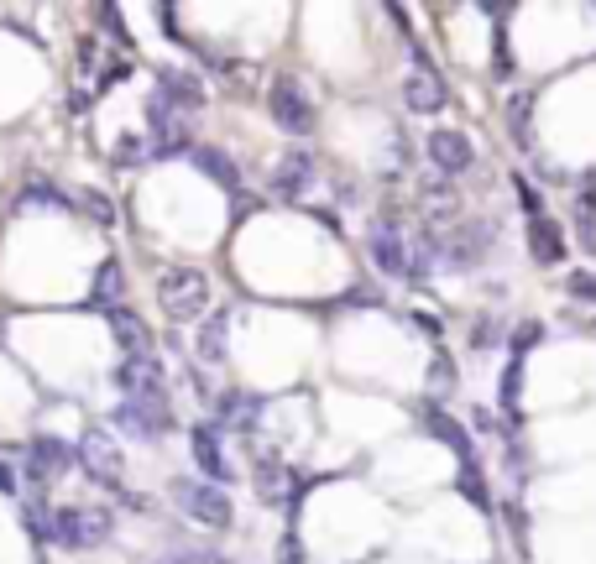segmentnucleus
<instances>
[{"instance_id": "nucleus-13", "label": "nucleus", "mask_w": 596, "mask_h": 564, "mask_svg": "<svg viewBox=\"0 0 596 564\" xmlns=\"http://www.w3.org/2000/svg\"><path fill=\"white\" fill-rule=\"evenodd\" d=\"M403 105L414 110V115H434V110H445V84L434 68H414V74L403 79Z\"/></svg>"}, {"instance_id": "nucleus-26", "label": "nucleus", "mask_w": 596, "mask_h": 564, "mask_svg": "<svg viewBox=\"0 0 596 564\" xmlns=\"http://www.w3.org/2000/svg\"><path fill=\"white\" fill-rule=\"evenodd\" d=\"M147 152H142V136H116V147H110V162H116V168H136V162H142Z\"/></svg>"}, {"instance_id": "nucleus-22", "label": "nucleus", "mask_w": 596, "mask_h": 564, "mask_svg": "<svg viewBox=\"0 0 596 564\" xmlns=\"http://www.w3.org/2000/svg\"><path fill=\"white\" fill-rule=\"evenodd\" d=\"M518 387H523V356L508 361V371H502V387H497V408L508 413V418H518Z\"/></svg>"}, {"instance_id": "nucleus-23", "label": "nucleus", "mask_w": 596, "mask_h": 564, "mask_svg": "<svg viewBox=\"0 0 596 564\" xmlns=\"http://www.w3.org/2000/svg\"><path fill=\"white\" fill-rule=\"evenodd\" d=\"M16 209H68V199L58 194L53 183H27V188H21V199H16Z\"/></svg>"}, {"instance_id": "nucleus-4", "label": "nucleus", "mask_w": 596, "mask_h": 564, "mask_svg": "<svg viewBox=\"0 0 596 564\" xmlns=\"http://www.w3.org/2000/svg\"><path fill=\"white\" fill-rule=\"evenodd\" d=\"M79 465H84L100 486L121 491L126 455H121V444H116V434H110V429H84V439H79Z\"/></svg>"}, {"instance_id": "nucleus-1", "label": "nucleus", "mask_w": 596, "mask_h": 564, "mask_svg": "<svg viewBox=\"0 0 596 564\" xmlns=\"http://www.w3.org/2000/svg\"><path fill=\"white\" fill-rule=\"evenodd\" d=\"M157 298H163V314L168 319H204V309H210V277H204L199 267H173L157 277Z\"/></svg>"}, {"instance_id": "nucleus-5", "label": "nucleus", "mask_w": 596, "mask_h": 564, "mask_svg": "<svg viewBox=\"0 0 596 564\" xmlns=\"http://www.w3.org/2000/svg\"><path fill=\"white\" fill-rule=\"evenodd\" d=\"M173 502L194 517L199 528H231V497L220 486H204V481H173Z\"/></svg>"}, {"instance_id": "nucleus-21", "label": "nucleus", "mask_w": 596, "mask_h": 564, "mask_svg": "<svg viewBox=\"0 0 596 564\" xmlns=\"http://www.w3.org/2000/svg\"><path fill=\"white\" fill-rule=\"evenodd\" d=\"M189 157H194V168H199L204 178H215V183L225 188V194H241V173H236V162L225 157L220 147H194Z\"/></svg>"}, {"instance_id": "nucleus-15", "label": "nucleus", "mask_w": 596, "mask_h": 564, "mask_svg": "<svg viewBox=\"0 0 596 564\" xmlns=\"http://www.w3.org/2000/svg\"><path fill=\"white\" fill-rule=\"evenodd\" d=\"M257 497H262L267 507H288V502H298V481H293V470L278 465V460H262V465H257Z\"/></svg>"}, {"instance_id": "nucleus-19", "label": "nucleus", "mask_w": 596, "mask_h": 564, "mask_svg": "<svg viewBox=\"0 0 596 564\" xmlns=\"http://www.w3.org/2000/svg\"><path fill=\"white\" fill-rule=\"evenodd\" d=\"M220 423H225V429H257V423H262V397H251V392H225L220 397Z\"/></svg>"}, {"instance_id": "nucleus-25", "label": "nucleus", "mask_w": 596, "mask_h": 564, "mask_svg": "<svg viewBox=\"0 0 596 564\" xmlns=\"http://www.w3.org/2000/svg\"><path fill=\"white\" fill-rule=\"evenodd\" d=\"M455 486H461V497H466V502H476L481 512H492V491H487V481H481V470H476V465H461V481H455Z\"/></svg>"}, {"instance_id": "nucleus-16", "label": "nucleus", "mask_w": 596, "mask_h": 564, "mask_svg": "<svg viewBox=\"0 0 596 564\" xmlns=\"http://www.w3.org/2000/svg\"><path fill=\"white\" fill-rule=\"evenodd\" d=\"M424 423H429V434L440 439L455 460H461V465H471V434H466V423H455L445 408H424Z\"/></svg>"}, {"instance_id": "nucleus-27", "label": "nucleus", "mask_w": 596, "mask_h": 564, "mask_svg": "<svg viewBox=\"0 0 596 564\" xmlns=\"http://www.w3.org/2000/svg\"><path fill=\"white\" fill-rule=\"evenodd\" d=\"M539 340H544V324L539 319H523V329H513V356H529Z\"/></svg>"}, {"instance_id": "nucleus-7", "label": "nucleus", "mask_w": 596, "mask_h": 564, "mask_svg": "<svg viewBox=\"0 0 596 564\" xmlns=\"http://www.w3.org/2000/svg\"><path fill=\"white\" fill-rule=\"evenodd\" d=\"M74 460H79L74 444H63V439H53V434H37V439H32V450H27V481L42 491L48 481H58Z\"/></svg>"}, {"instance_id": "nucleus-18", "label": "nucleus", "mask_w": 596, "mask_h": 564, "mask_svg": "<svg viewBox=\"0 0 596 564\" xmlns=\"http://www.w3.org/2000/svg\"><path fill=\"white\" fill-rule=\"evenodd\" d=\"M110 335L121 340L126 356H152V329L136 319L131 309H110Z\"/></svg>"}, {"instance_id": "nucleus-36", "label": "nucleus", "mask_w": 596, "mask_h": 564, "mask_svg": "<svg viewBox=\"0 0 596 564\" xmlns=\"http://www.w3.org/2000/svg\"><path fill=\"white\" fill-rule=\"evenodd\" d=\"M152 564H189V559H178V554H168V559H152Z\"/></svg>"}, {"instance_id": "nucleus-24", "label": "nucleus", "mask_w": 596, "mask_h": 564, "mask_svg": "<svg viewBox=\"0 0 596 564\" xmlns=\"http://www.w3.org/2000/svg\"><path fill=\"white\" fill-rule=\"evenodd\" d=\"M126 293V272H121V262H105L100 272H95V303H116Z\"/></svg>"}, {"instance_id": "nucleus-9", "label": "nucleus", "mask_w": 596, "mask_h": 564, "mask_svg": "<svg viewBox=\"0 0 596 564\" xmlns=\"http://www.w3.org/2000/svg\"><path fill=\"white\" fill-rule=\"evenodd\" d=\"M110 382L126 397H168L163 392V361H152V356H121L116 371H110Z\"/></svg>"}, {"instance_id": "nucleus-6", "label": "nucleus", "mask_w": 596, "mask_h": 564, "mask_svg": "<svg viewBox=\"0 0 596 564\" xmlns=\"http://www.w3.org/2000/svg\"><path fill=\"white\" fill-rule=\"evenodd\" d=\"M116 423L136 439H157L173 429V408H168V397H126L116 408Z\"/></svg>"}, {"instance_id": "nucleus-3", "label": "nucleus", "mask_w": 596, "mask_h": 564, "mask_svg": "<svg viewBox=\"0 0 596 564\" xmlns=\"http://www.w3.org/2000/svg\"><path fill=\"white\" fill-rule=\"evenodd\" d=\"M267 110H272V121H278V131H288V136H309V131L319 126L309 94H304V84H298L293 74H278V79H272Z\"/></svg>"}, {"instance_id": "nucleus-29", "label": "nucleus", "mask_w": 596, "mask_h": 564, "mask_svg": "<svg viewBox=\"0 0 596 564\" xmlns=\"http://www.w3.org/2000/svg\"><path fill=\"white\" fill-rule=\"evenodd\" d=\"M21 517H27V533H32V538H53V512H42V507H27Z\"/></svg>"}, {"instance_id": "nucleus-2", "label": "nucleus", "mask_w": 596, "mask_h": 564, "mask_svg": "<svg viewBox=\"0 0 596 564\" xmlns=\"http://www.w3.org/2000/svg\"><path fill=\"white\" fill-rule=\"evenodd\" d=\"M110 512L105 507H58L53 512V544L68 554H89L110 538Z\"/></svg>"}, {"instance_id": "nucleus-28", "label": "nucleus", "mask_w": 596, "mask_h": 564, "mask_svg": "<svg viewBox=\"0 0 596 564\" xmlns=\"http://www.w3.org/2000/svg\"><path fill=\"white\" fill-rule=\"evenodd\" d=\"M565 288H570V298L596 303V277H591V272H570V277H565Z\"/></svg>"}, {"instance_id": "nucleus-20", "label": "nucleus", "mask_w": 596, "mask_h": 564, "mask_svg": "<svg viewBox=\"0 0 596 564\" xmlns=\"http://www.w3.org/2000/svg\"><path fill=\"white\" fill-rule=\"evenodd\" d=\"M157 89L168 94V100H178V105H204V84L189 74V68H178V63H168V68H157Z\"/></svg>"}, {"instance_id": "nucleus-35", "label": "nucleus", "mask_w": 596, "mask_h": 564, "mask_svg": "<svg viewBox=\"0 0 596 564\" xmlns=\"http://www.w3.org/2000/svg\"><path fill=\"white\" fill-rule=\"evenodd\" d=\"M0 491H6V497H11V491H16V470H11L6 460H0Z\"/></svg>"}, {"instance_id": "nucleus-37", "label": "nucleus", "mask_w": 596, "mask_h": 564, "mask_svg": "<svg viewBox=\"0 0 596 564\" xmlns=\"http://www.w3.org/2000/svg\"><path fill=\"white\" fill-rule=\"evenodd\" d=\"M0 340H6V324H0Z\"/></svg>"}, {"instance_id": "nucleus-31", "label": "nucleus", "mask_w": 596, "mask_h": 564, "mask_svg": "<svg viewBox=\"0 0 596 564\" xmlns=\"http://www.w3.org/2000/svg\"><path fill=\"white\" fill-rule=\"evenodd\" d=\"M278 564H304V544H298V533H283V544H278Z\"/></svg>"}, {"instance_id": "nucleus-30", "label": "nucleus", "mask_w": 596, "mask_h": 564, "mask_svg": "<svg viewBox=\"0 0 596 564\" xmlns=\"http://www.w3.org/2000/svg\"><path fill=\"white\" fill-rule=\"evenodd\" d=\"M79 204H84L95 220H105V225H110V215H116V209H110V199H105V194H95V188H84V194H79Z\"/></svg>"}, {"instance_id": "nucleus-14", "label": "nucleus", "mask_w": 596, "mask_h": 564, "mask_svg": "<svg viewBox=\"0 0 596 564\" xmlns=\"http://www.w3.org/2000/svg\"><path fill=\"white\" fill-rule=\"evenodd\" d=\"M309 178H314V157H309L304 147H293V152H283L278 168H272V194L298 199V194L309 188Z\"/></svg>"}, {"instance_id": "nucleus-34", "label": "nucleus", "mask_w": 596, "mask_h": 564, "mask_svg": "<svg viewBox=\"0 0 596 564\" xmlns=\"http://www.w3.org/2000/svg\"><path fill=\"white\" fill-rule=\"evenodd\" d=\"M429 382H440V387H450V382H455V371L445 366V356H440V366H429Z\"/></svg>"}, {"instance_id": "nucleus-12", "label": "nucleus", "mask_w": 596, "mask_h": 564, "mask_svg": "<svg viewBox=\"0 0 596 564\" xmlns=\"http://www.w3.org/2000/svg\"><path fill=\"white\" fill-rule=\"evenodd\" d=\"M225 350H231V314L215 309L199 319V335H194V356L204 366H225Z\"/></svg>"}, {"instance_id": "nucleus-11", "label": "nucleus", "mask_w": 596, "mask_h": 564, "mask_svg": "<svg viewBox=\"0 0 596 564\" xmlns=\"http://www.w3.org/2000/svg\"><path fill=\"white\" fill-rule=\"evenodd\" d=\"M189 450H194V465L204 470V481H210V486H225V481L236 476L231 460H225V450H220V434L215 429L194 423V429H189Z\"/></svg>"}, {"instance_id": "nucleus-8", "label": "nucleus", "mask_w": 596, "mask_h": 564, "mask_svg": "<svg viewBox=\"0 0 596 564\" xmlns=\"http://www.w3.org/2000/svg\"><path fill=\"white\" fill-rule=\"evenodd\" d=\"M366 246H372V262L382 277H408V241H403V230L393 220H372V230H366Z\"/></svg>"}, {"instance_id": "nucleus-17", "label": "nucleus", "mask_w": 596, "mask_h": 564, "mask_svg": "<svg viewBox=\"0 0 596 564\" xmlns=\"http://www.w3.org/2000/svg\"><path fill=\"white\" fill-rule=\"evenodd\" d=\"M529 256H534L539 267H560V256H565V235H560V225L549 220V215L529 220Z\"/></svg>"}, {"instance_id": "nucleus-33", "label": "nucleus", "mask_w": 596, "mask_h": 564, "mask_svg": "<svg viewBox=\"0 0 596 564\" xmlns=\"http://www.w3.org/2000/svg\"><path fill=\"white\" fill-rule=\"evenodd\" d=\"M497 335H502L497 324H476V329H471V345H497Z\"/></svg>"}, {"instance_id": "nucleus-10", "label": "nucleus", "mask_w": 596, "mask_h": 564, "mask_svg": "<svg viewBox=\"0 0 596 564\" xmlns=\"http://www.w3.org/2000/svg\"><path fill=\"white\" fill-rule=\"evenodd\" d=\"M424 152H429L434 168L450 173V178H461L471 162H476V147H471V136H466V131H429Z\"/></svg>"}, {"instance_id": "nucleus-32", "label": "nucleus", "mask_w": 596, "mask_h": 564, "mask_svg": "<svg viewBox=\"0 0 596 564\" xmlns=\"http://www.w3.org/2000/svg\"><path fill=\"white\" fill-rule=\"evenodd\" d=\"M508 121H513V131H529V94H513Z\"/></svg>"}]
</instances>
